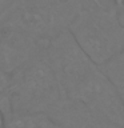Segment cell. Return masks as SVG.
Here are the masks:
<instances>
[{
	"label": "cell",
	"instance_id": "9c48e42d",
	"mask_svg": "<svg viewBox=\"0 0 124 128\" xmlns=\"http://www.w3.org/2000/svg\"><path fill=\"white\" fill-rule=\"evenodd\" d=\"M0 110L8 119L12 115L11 107V74L0 68Z\"/></svg>",
	"mask_w": 124,
	"mask_h": 128
},
{
	"label": "cell",
	"instance_id": "7c38bea8",
	"mask_svg": "<svg viewBox=\"0 0 124 128\" xmlns=\"http://www.w3.org/2000/svg\"><path fill=\"white\" fill-rule=\"evenodd\" d=\"M124 4V0H114V7L115 8H120Z\"/></svg>",
	"mask_w": 124,
	"mask_h": 128
},
{
	"label": "cell",
	"instance_id": "5b68a950",
	"mask_svg": "<svg viewBox=\"0 0 124 128\" xmlns=\"http://www.w3.org/2000/svg\"><path fill=\"white\" fill-rule=\"evenodd\" d=\"M42 42L22 32L2 30L0 34V68L12 74L46 46Z\"/></svg>",
	"mask_w": 124,
	"mask_h": 128
},
{
	"label": "cell",
	"instance_id": "8992f818",
	"mask_svg": "<svg viewBox=\"0 0 124 128\" xmlns=\"http://www.w3.org/2000/svg\"><path fill=\"white\" fill-rule=\"evenodd\" d=\"M64 128H124L86 106L64 98L50 114Z\"/></svg>",
	"mask_w": 124,
	"mask_h": 128
},
{
	"label": "cell",
	"instance_id": "8fae6325",
	"mask_svg": "<svg viewBox=\"0 0 124 128\" xmlns=\"http://www.w3.org/2000/svg\"><path fill=\"white\" fill-rule=\"evenodd\" d=\"M6 124H7V118L4 115V112L0 110V128H6Z\"/></svg>",
	"mask_w": 124,
	"mask_h": 128
},
{
	"label": "cell",
	"instance_id": "6da1fadb",
	"mask_svg": "<svg viewBox=\"0 0 124 128\" xmlns=\"http://www.w3.org/2000/svg\"><path fill=\"white\" fill-rule=\"evenodd\" d=\"M46 52L64 98L124 126V108L114 84L80 50L68 30L48 40Z\"/></svg>",
	"mask_w": 124,
	"mask_h": 128
},
{
	"label": "cell",
	"instance_id": "ba28073f",
	"mask_svg": "<svg viewBox=\"0 0 124 128\" xmlns=\"http://www.w3.org/2000/svg\"><path fill=\"white\" fill-rule=\"evenodd\" d=\"M100 68L114 84L124 108V51L120 52L108 63L100 66Z\"/></svg>",
	"mask_w": 124,
	"mask_h": 128
},
{
	"label": "cell",
	"instance_id": "3957f363",
	"mask_svg": "<svg viewBox=\"0 0 124 128\" xmlns=\"http://www.w3.org/2000/svg\"><path fill=\"white\" fill-rule=\"evenodd\" d=\"M68 32L84 54L98 66L108 63L124 51V26L112 6L83 7L68 27Z\"/></svg>",
	"mask_w": 124,
	"mask_h": 128
},
{
	"label": "cell",
	"instance_id": "7a4b0ae2",
	"mask_svg": "<svg viewBox=\"0 0 124 128\" xmlns=\"http://www.w3.org/2000/svg\"><path fill=\"white\" fill-rule=\"evenodd\" d=\"M83 7L84 0H0V28L48 42L67 31Z\"/></svg>",
	"mask_w": 124,
	"mask_h": 128
},
{
	"label": "cell",
	"instance_id": "52a82bcc",
	"mask_svg": "<svg viewBox=\"0 0 124 128\" xmlns=\"http://www.w3.org/2000/svg\"><path fill=\"white\" fill-rule=\"evenodd\" d=\"M6 128H64L43 112H12Z\"/></svg>",
	"mask_w": 124,
	"mask_h": 128
},
{
	"label": "cell",
	"instance_id": "30bf717a",
	"mask_svg": "<svg viewBox=\"0 0 124 128\" xmlns=\"http://www.w3.org/2000/svg\"><path fill=\"white\" fill-rule=\"evenodd\" d=\"M116 11H118V18L120 20V23L124 26V4L120 8H116Z\"/></svg>",
	"mask_w": 124,
	"mask_h": 128
},
{
	"label": "cell",
	"instance_id": "277c9868",
	"mask_svg": "<svg viewBox=\"0 0 124 128\" xmlns=\"http://www.w3.org/2000/svg\"><path fill=\"white\" fill-rule=\"evenodd\" d=\"M63 99L46 46L11 74L12 112L50 114Z\"/></svg>",
	"mask_w": 124,
	"mask_h": 128
}]
</instances>
